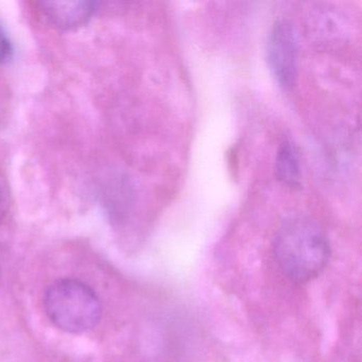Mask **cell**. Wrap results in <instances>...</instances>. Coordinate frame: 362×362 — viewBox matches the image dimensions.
<instances>
[{"label": "cell", "mask_w": 362, "mask_h": 362, "mask_svg": "<svg viewBox=\"0 0 362 362\" xmlns=\"http://www.w3.org/2000/svg\"><path fill=\"white\" fill-rule=\"evenodd\" d=\"M11 207V192L7 179L0 171V223L7 218Z\"/></svg>", "instance_id": "obj_6"}, {"label": "cell", "mask_w": 362, "mask_h": 362, "mask_svg": "<svg viewBox=\"0 0 362 362\" xmlns=\"http://www.w3.org/2000/svg\"><path fill=\"white\" fill-rule=\"evenodd\" d=\"M12 46L7 35L4 33L3 29L0 28V62H5L8 59L11 58Z\"/></svg>", "instance_id": "obj_7"}, {"label": "cell", "mask_w": 362, "mask_h": 362, "mask_svg": "<svg viewBox=\"0 0 362 362\" xmlns=\"http://www.w3.org/2000/svg\"><path fill=\"white\" fill-rule=\"evenodd\" d=\"M44 306L54 326L69 334L93 329L100 321V300L96 292L78 279H60L45 293Z\"/></svg>", "instance_id": "obj_2"}, {"label": "cell", "mask_w": 362, "mask_h": 362, "mask_svg": "<svg viewBox=\"0 0 362 362\" xmlns=\"http://www.w3.org/2000/svg\"><path fill=\"white\" fill-rule=\"evenodd\" d=\"M298 35L291 22L279 20L273 25L267 44V59L277 83L291 90L298 78Z\"/></svg>", "instance_id": "obj_3"}, {"label": "cell", "mask_w": 362, "mask_h": 362, "mask_svg": "<svg viewBox=\"0 0 362 362\" xmlns=\"http://www.w3.org/2000/svg\"><path fill=\"white\" fill-rule=\"evenodd\" d=\"M96 6L92 1H43L40 3V10L54 27L71 30L88 24Z\"/></svg>", "instance_id": "obj_4"}, {"label": "cell", "mask_w": 362, "mask_h": 362, "mask_svg": "<svg viewBox=\"0 0 362 362\" xmlns=\"http://www.w3.org/2000/svg\"><path fill=\"white\" fill-rule=\"evenodd\" d=\"M274 169L275 177L284 186L290 188L300 187V160L291 141H284L279 146L275 158Z\"/></svg>", "instance_id": "obj_5"}, {"label": "cell", "mask_w": 362, "mask_h": 362, "mask_svg": "<svg viewBox=\"0 0 362 362\" xmlns=\"http://www.w3.org/2000/svg\"><path fill=\"white\" fill-rule=\"evenodd\" d=\"M274 255L286 276L296 283H306L317 277L327 264L329 241L315 220L293 218L277 230Z\"/></svg>", "instance_id": "obj_1"}]
</instances>
